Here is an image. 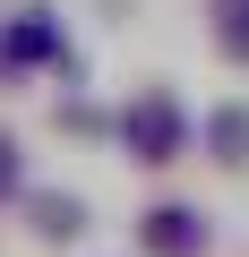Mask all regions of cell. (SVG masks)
I'll use <instances>...</instances> for the list:
<instances>
[{
  "label": "cell",
  "mask_w": 249,
  "mask_h": 257,
  "mask_svg": "<svg viewBox=\"0 0 249 257\" xmlns=\"http://www.w3.org/2000/svg\"><path fill=\"white\" fill-rule=\"evenodd\" d=\"M120 146H129L138 163H172L181 146H189V111L155 86V94H138L129 111H120Z\"/></svg>",
  "instance_id": "1"
},
{
  "label": "cell",
  "mask_w": 249,
  "mask_h": 257,
  "mask_svg": "<svg viewBox=\"0 0 249 257\" xmlns=\"http://www.w3.org/2000/svg\"><path fill=\"white\" fill-rule=\"evenodd\" d=\"M0 60H9V69L60 60V18H52V9H18L9 26H0Z\"/></svg>",
  "instance_id": "2"
},
{
  "label": "cell",
  "mask_w": 249,
  "mask_h": 257,
  "mask_svg": "<svg viewBox=\"0 0 249 257\" xmlns=\"http://www.w3.org/2000/svg\"><path fill=\"white\" fill-rule=\"evenodd\" d=\"M138 240H146L155 257H198V248H206V223H198L189 206H155V214L138 223Z\"/></svg>",
  "instance_id": "3"
},
{
  "label": "cell",
  "mask_w": 249,
  "mask_h": 257,
  "mask_svg": "<svg viewBox=\"0 0 249 257\" xmlns=\"http://www.w3.org/2000/svg\"><path fill=\"white\" fill-rule=\"evenodd\" d=\"M206 146H215V163H249V111L240 103H223L206 120Z\"/></svg>",
  "instance_id": "4"
},
{
  "label": "cell",
  "mask_w": 249,
  "mask_h": 257,
  "mask_svg": "<svg viewBox=\"0 0 249 257\" xmlns=\"http://www.w3.org/2000/svg\"><path fill=\"white\" fill-rule=\"evenodd\" d=\"M215 52L249 69V0H215Z\"/></svg>",
  "instance_id": "5"
},
{
  "label": "cell",
  "mask_w": 249,
  "mask_h": 257,
  "mask_svg": "<svg viewBox=\"0 0 249 257\" xmlns=\"http://www.w3.org/2000/svg\"><path fill=\"white\" fill-rule=\"evenodd\" d=\"M35 223H43L52 240H69V231H86V206H77V197H35Z\"/></svg>",
  "instance_id": "6"
},
{
  "label": "cell",
  "mask_w": 249,
  "mask_h": 257,
  "mask_svg": "<svg viewBox=\"0 0 249 257\" xmlns=\"http://www.w3.org/2000/svg\"><path fill=\"white\" fill-rule=\"evenodd\" d=\"M26 189V155H18V138H0V206H9Z\"/></svg>",
  "instance_id": "7"
}]
</instances>
